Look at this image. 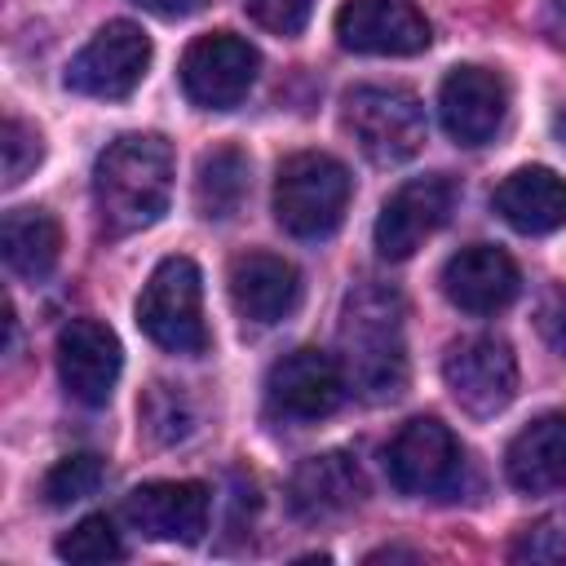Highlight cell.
<instances>
[{
  "mask_svg": "<svg viewBox=\"0 0 566 566\" xmlns=\"http://www.w3.org/2000/svg\"><path fill=\"white\" fill-rule=\"evenodd\" d=\"M407 310L398 287L358 283L336 323V363L345 385L367 402H394L407 389Z\"/></svg>",
  "mask_w": 566,
  "mask_h": 566,
  "instance_id": "1",
  "label": "cell"
},
{
  "mask_svg": "<svg viewBox=\"0 0 566 566\" xmlns=\"http://www.w3.org/2000/svg\"><path fill=\"white\" fill-rule=\"evenodd\" d=\"M172 146L159 133L115 137L93 168V203L111 234H137L168 212Z\"/></svg>",
  "mask_w": 566,
  "mask_h": 566,
  "instance_id": "2",
  "label": "cell"
},
{
  "mask_svg": "<svg viewBox=\"0 0 566 566\" xmlns=\"http://www.w3.org/2000/svg\"><path fill=\"white\" fill-rule=\"evenodd\" d=\"M349 168L323 150H296L274 177V217L296 239H327L349 208Z\"/></svg>",
  "mask_w": 566,
  "mask_h": 566,
  "instance_id": "3",
  "label": "cell"
},
{
  "mask_svg": "<svg viewBox=\"0 0 566 566\" xmlns=\"http://www.w3.org/2000/svg\"><path fill=\"white\" fill-rule=\"evenodd\" d=\"M340 124L376 168L407 164L424 146V133H429L420 97L411 88H398V84L349 88L345 106H340Z\"/></svg>",
  "mask_w": 566,
  "mask_h": 566,
  "instance_id": "4",
  "label": "cell"
},
{
  "mask_svg": "<svg viewBox=\"0 0 566 566\" xmlns=\"http://www.w3.org/2000/svg\"><path fill=\"white\" fill-rule=\"evenodd\" d=\"M137 327L168 354H203L208 327H203V279L190 256H164L142 296H137Z\"/></svg>",
  "mask_w": 566,
  "mask_h": 566,
  "instance_id": "5",
  "label": "cell"
},
{
  "mask_svg": "<svg viewBox=\"0 0 566 566\" xmlns=\"http://www.w3.org/2000/svg\"><path fill=\"white\" fill-rule=\"evenodd\" d=\"M385 473L402 495L451 500L464 486V451L442 420L416 416L385 447Z\"/></svg>",
  "mask_w": 566,
  "mask_h": 566,
  "instance_id": "6",
  "label": "cell"
},
{
  "mask_svg": "<svg viewBox=\"0 0 566 566\" xmlns=\"http://www.w3.org/2000/svg\"><path fill=\"white\" fill-rule=\"evenodd\" d=\"M150 66V35L137 22H106L66 66V88L97 102H124Z\"/></svg>",
  "mask_w": 566,
  "mask_h": 566,
  "instance_id": "7",
  "label": "cell"
},
{
  "mask_svg": "<svg viewBox=\"0 0 566 566\" xmlns=\"http://www.w3.org/2000/svg\"><path fill=\"white\" fill-rule=\"evenodd\" d=\"M340 363L323 349H292L265 376V416L279 424H314L345 398Z\"/></svg>",
  "mask_w": 566,
  "mask_h": 566,
  "instance_id": "8",
  "label": "cell"
},
{
  "mask_svg": "<svg viewBox=\"0 0 566 566\" xmlns=\"http://www.w3.org/2000/svg\"><path fill=\"white\" fill-rule=\"evenodd\" d=\"M256 71H261L256 49L243 35H234V31L199 35L181 53V88L203 111H230V106H239L248 97V88L256 84Z\"/></svg>",
  "mask_w": 566,
  "mask_h": 566,
  "instance_id": "9",
  "label": "cell"
},
{
  "mask_svg": "<svg viewBox=\"0 0 566 566\" xmlns=\"http://www.w3.org/2000/svg\"><path fill=\"white\" fill-rule=\"evenodd\" d=\"M442 380L451 389V398L486 420V416H500L513 394H517V358L509 349V340L500 336H464L447 349L442 358Z\"/></svg>",
  "mask_w": 566,
  "mask_h": 566,
  "instance_id": "10",
  "label": "cell"
},
{
  "mask_svg": "<svg viewBox=\"0 0 566 566\" xmlns=\"http://www.w3.org/2000/svg\"><path fill=\"white\" fill-rule=\"evenodd\" d=\"M455 195V181L442 172L402 181L376 217V252L385 261H407L416 248H424V239H433L451 221Z\"/></svg>",
  "mask_w": 566,
  "mask_h": 566,
  "instance_id": "11",
  "label": "cell"
},
{
  "mask_svg": "<svg viewBox=\"0 0 566 566\" xmlns=\"http://www.w3.org/2000/svg\"><path fill=\"white\" fill-rule=\"evenodd\" d=\"M124 367V349L119 336L97 323V318H71L57 332V376L66 385V394L84 407H106L115 394Z\"/></svg>",
  "mask_w": 566,
  "mask_h": 566,
  "instance_id": "12",
  "label": "cell"
},
{
  "mask_svg": "<svg viewBox=\"0 0 566 566\" xmlns=\"http://www.w3.org/2000/svg\"><path fill=\"white\" fill-rule=\"evenodd\" d=\"M336 35L354 53L407 57L429 49V22L411 0H345L336 13Z\"/></svg>",
  "mask_w": 566,
  "mask_h": 566,
  "instance_id": "13",
  "label": "cell"
},
{
  "mask_svg": "<svg viewBox=\"0 0 566 566\" xmlns=\"http://www.w3.org/2000/svg\"><path fill=\"white\" fill-rule=\"evenodd\" d=\"M438 115L451 142L486 146L509 115V84L486 66H455L438 88Z\"/></svg>",
  "mask_w": 566,
  "mask_h": 566,
  "instance_id": "14",
  "label": "cell"
},
{
  "mask_svg": "<svg viewBox=\"0 0 566 566\" xmlns=\"http://www.w3.org/2000/svg\"><path fill=\"white\" fill-rule=\"evenodd\" d=\"M212 495L203 482H146L124 500V517L146 539L199 544L208 531Z\"/></svg>",
  "mask_w": 566,
  "mask_h": 566,
  "instance_id": "15",
  "label": "cell"
},
{
  "mask_svg": "<svg viewBox=\"0 0 566 566\" xmlns=\"http://www.w3.org/2000/svg\"><path fill=\"white\" fill-rule=\"evenodd\" d=\"M522 287L513 256L495 243H469L442 265V292L464 314H500Z\"/></svg>",
  "mask_w": 566,
  "mask_h": 566,
  "instance_id": "16",
  "label": "cell"
},
{
  "mask_svg": "<svg viewBox=\"0 0 566 566\" xmlns=\"http://www.w3.org/2000/svg\"><path fill=\"white\" fill-rule=\"evenodd\" d=\"M363 491H367V482H363L358 460L349 451H323V455H310L296 464V473L287 482V504L305 522H327V517L349 513L363 500Z\"/></svg>",
  "mask_w": 566,
  "mask_h": 566,
  "instance_id": "17",
  "label": "cell"
},
{
  "mask_svg": "<svg viewBox=\"0 0 566 566\" xmlns=\"http://www.w3.org/2000/svg\"><path fill=\"white\" fill-rule=\"evenodd\" d=\"M230 301L248 323H283L301 305V274L274 252H248L230 265Z\"/></svg>",
  "mask_w": 566,
  "mask_h": 566,
  "instance_id": "18",
  "label": "cell"
},
{
  "mask_svg": "<svg viewBox=\"0 0 566 566\" xmlns=\"http://www.w3.org/2000/svg\"><path fill=\"white\" fill-rule=\"evenodd\" d=\"M504 473L526 495L566 491V411L531 420L504 451Z\"/></svg>",
  "mask_w": 566,
  "mask_h": 566,
  "instance_id": "19",
  "label": "cell"
},
{
  "mask_svg": "<svg viewBox=\"0 0 566 566\" xmlns=\"http://www.w3.org/2000/svg\"><path fill=\"white\" fill-rule=\"evenodd\" d=\"M491 203L517 234H553L566 226V181L539 164L509 172L495 186Z\"/></svg>",
  "mask_w": 566,
  "mask_h": 566,
  "instance_id": "20",
  "label": "cell"
},
{
  "mask_svg": "<svg viewBox=\"0 0 566 566\" xmlns=\"http://www.w3.org/2000/svg\"><path fill=\"white\" fill-rule=\"evenodd\" d=\"M0 252L18 279L40 283L62 256V230L44 208H13L0 221Z\"/></svg>",
  "mask_w": 566,
  "mask_h": 566,
  "instance_id": "21",
  "label": "cell"
},
{
  "mask_svg": "<svg viewBox=\"0 0 566 566\" xmlns=\"http://www.w3.org/2000/svg\"><path fill=\"white\" fill-rule=\"evenodd\" d=\"M248 195V155L239 146H217L199 159L195 172V208L208 221H226L239 212Z\"/></svg>",
  "mask_w": 566,
  "mask_h": 566,
  "instance_id": "22",
  "label": "cell"
},
{
  "mask_svg": "<svg viewBox=\"0 0 566 566\" xmlns=\"http://www.w3.org/2000/svg\"><path fill=\"white\" fill-rule=\"evenodd\" d=\"M102 478H106L102 455H93V451L62 455V460L44 473V500H49L53 509H66V504H75V500H88V495L102 486Z\"/></svg>",
  "mask_w": 566,
  "mask_h": 566,
  "instance_id": "23",
  "label": "cell"
},
{
  "mask_svg": "<svg viewBox=\"0 0 566 566\" xmlns=\"http://www.w3.org/2000/svg\"><path fill=\"white\" fill-rule=\"evenodd\" d=\"M57 557H66V562H119L124 557V544L115 535V522L106 513H93V517L75 522L57 539Z\"/></svg>",
  "mask_w": 566,
  "mask_h": 566,
  "instance_id": "24",
  "label": "cell"
},
{
  "mask_svg": "<svg viewBox=\"0 0 566 566\" xmlns=\"http://www.w3.org/2000/svg\"><path fill=\"white\" fill-rule=\"evenodd\" d=\"M142 424L155 442H181L190 433V407L181 398V389L172 385H150L146 402H142Z\"/></svg>",
  "mask_w": 566,
  "mask_h": 566,
  "instance_id": "25",
  "label": "cell"
},
{
  "mask_svg": "<svg viewBox=\"0 0 566 566\" xmlns=\"http://www.w3.org/2000/svg\"><path fill=\"white\" fill-rule=\"evenodd\" d=\"M513 562H531V566H553V562H566V509L557 513H544L539 522H531L517 544L509 548Z\"/></svg>",
  "mask_w": 566,
  "mask_h": 566,
  "instance_id": "26",
  "label": "cell"
},
{
  "mask_svg": "<svg viewBox=\"0 0 566 566\" xmlns=\"http://www.w3.org/2000/svg\"><path fill=\"white\" fill-rule=\"evenodd\" d=\"M0 150H4V186L27 181V172L44 159V142H40V133H35L31 124H22L18 115L4 119V128H0Z\"/></svg>",
  "mask_w": 566,
  "mask_h": 566,
  "instance_id": "27",
  "label": "cell"
},
{
  "mask_svg": "<svg viewBox=\"0 0 566 566\" xmlns=\"http://www.w3.org/2000/svg\"><path fill=\"white\" fill-rule=\"evenodd\" d=\"M243 9L252 13L256 27H265L274 35H296V31H305L314 0H243Z\"/></svg>",
  "mask_w": 566,
  "mask_h": 566,
  "instance_id": "28",
  "label": "cell"
},
{
  "mask_svg": "<svg viewBox=\"0 0 566 566\" xmlns=\"http://www.w3.org/2000/svg\"><path fill=\"white\" fill-rule=\"evenodd\" d=\"M535 327H539V336L566 358V292H562V287H548V292H544V301H539V310H535Z\"/></svg>",
  "mask_w": 566,
  "mask_h": 566,
  "instance_id": "29",
  "label": "cell"
},
{
  "mask_svg": "<svg viewBox=\"0 0 566 566\" xmlns=\"http://www.w3.org/2000/svg\"><path fill=\"white\" fill-rule=\"evenodd\" d=\"M133 4H142V9L155 13V18H190V13H199L208 0H133Z\"/></svg>",
  "mask_w": 566,
  "mask_h": 566,
  "instance_id": "30",
  "label": "cell"
},
{
  "mask_svg": "<svg viewBox=\"0 0 566 566\" xmlns=\"http://www.w3.org/2000/svg\"><path fill=\"white\" fill-rule=\"evenodd\" d=\"M548 27L566 40V0H548Z\"/></svg>",
  "mask_w": 566,
  "mask_h": 566,
  "instance_id": "31",
  "label": "cell"
},
{
  "mask_svg": "<svg viewBox=\"0 0 566 566\" xmlns=\"http://www.w3.org/2000/svg\"><path fill=\"white\" fill-rule=\"evenodd\" d=\"M553 128H557V137L566 142V111H557V119H553Z\"/></svg>",
  "mask_w": 566,
  "mask_h": 566,
  "instance_id": "32",
  "label": "cell"
}]
</instances>
